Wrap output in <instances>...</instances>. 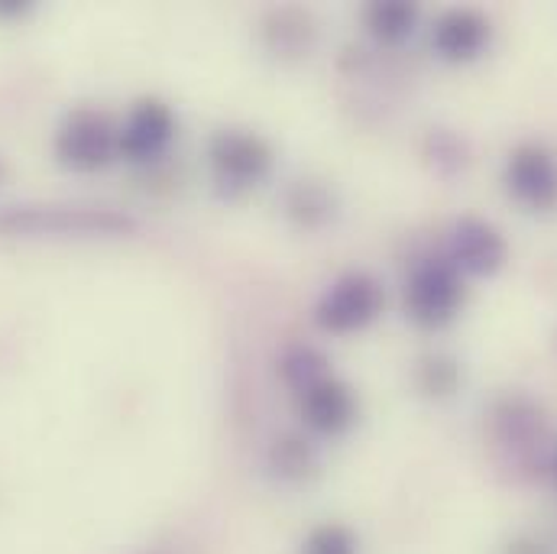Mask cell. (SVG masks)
<instances>
[{"label": "cell", "instance_id": "6da1fadb", "mask_svg": "<svg viewBox=\"0 0 557 554\" xmlns=\"http://www.w3.org/2000/svg\"><path fill=\"white\" fill-rule=\"evenodd\" d=\"M137 221L127 211L101 208V205H62V201H33L0 208V237H75V241H114L131 237Z\"/></svg>", "mask_w": 557, "mask_h": 554}, {"label": "cell", "instance_id": "7a4b0ae2", "mask_svg": "<svg viewBox=\"0 0 557 554\" xmlns=\"http://www.w3.org/2000/svg\"><path fill=\"white\" fill-rule=\"evenodd\" d=\"M386 305V292L380 279L363 270H350L337 276L314 301V324L324 334H357L370 328Z\"/></svg>", "mask_w": 557, "mask_h": 554}, {"label": "cell", "instance_id": "3957f363", "mask_svg": "<svg viewBox=\"0 0 557 554\" xmlns=\"http://www.w3.org/2000/svg\"><path fill=\"white\" fill-rule=\"evenodd\" d=\"M273 146L253 131L227 127L208 139V165L221 192L237 195L257 188L273 169Z\"/></svg>", "mask_w": 557, "mask_h": 554}, {"label": "cell", "instance_id": "277c9868", "mask_svg": "<svg viewBox=\"0 0 557 554\" xmlns=\"http://www.w3.org/2000/svg\"><path fill=\"white\" fill-rule=\"evenodd\" d=\"M52 149L65 169L98 172L121 156V139H117V127L111 124L108 114H101L95 108H78V111L65 114V121L59 124Z\"/></svg>", "mask_w": 557, "mask_h": 554}, {"label": "cell", "instance_id": "5b68a950", "mask_svg": "<svg viewBox=\"0 0 557 554\" xmlns=\"http://www.w3.org/2000/svg\"><path fill=\"white\" fill-rule=\"evenodd\" d=\"M460 308H463V276L444 257L421 260L406 282L409 321L424 331H437L450 324Z\"/></svg>", "mask_w": 557, "mask_h": 554}, {"label": "cell", "instance_id": "8992f818", "mask_svg": "<svg viewBox=\"0 0 557 554\" xmlns=\"http://www.w3.org/2000/svg\"><path fill=\"white\" fill-rule=\"evenodd\" d=\"M503 185L529 211H555L557 208V152L542 143H519L506 165Z\"/></svg>", "mask_w": 557, "mask_h": 554}, {"label": "cell", "instance_id": "52a82bcc", "mask_svg": "<svg viewBox=\"0 0 557 554\" xmlns=\"http://www.w3.org/2000/svg\"><path fill=\"white\" fill-rule=\"evenodd\" d=\"M444 260L460 273V276H496L506 260H509V244L503 231L483 218H457L447 231V254Z\"/></svg>", "mask_w": 557, "mask_h": 554}, {"label": "cell", "instance_id": "ba28073f", "mask_svg": "<svg viewBox=\"0 0 557 554\" xmlns=\"http://www.w3.org/2000/svg\"><path fill=\"white\" fill-rule=\"evenodd\" d=\"M490 39H493L490 20L470 7L444 10L431 26V49L450 65H463V62L480 59L486 52Z\"/></svg>", "mask_w": 557, "mask_h": 554}, {"label": "cell", "instance_id": "9c48e42d", "mask_svg": "<svg viewBox=\"0 0 557 554\" xmlns=\"http://www.w3.org/2000/svg\"><path fill=\"white\" fill-rule=\"evenodd\" d=\"M175 137V114L159 98H143L127 114L124 127H117L121 156L131 162H149L165 152V146Z\"/></svg>", "mask_w": 557, "mask_h": 554}, {"label": "cell", "instance_id": "30bf717a", "mask_svg": "<svg viewBox=\"0 0 557 554\" xmlns=\"http://www.w3.org/2000/svg\"><path fill=\"white\" fill-rule=\"evenodd\" d=\"M298 416L308 431L337 438L357 421V396L347 383H341L337 377H327L298 396Z\"/></svg>", "mask_w": 557, "mask_h": 554}, {"label": "cell", "instance_id": "8fae6325", "mask_svg": "<svg viewBox=\"0 0 557 554\" xmlns=\"http://www.w3.org/2000/svg\"><path fill=\"white\" fill-rule=\"evenodd\" d=\"M418 23V3L409 0H376L363 10V26L380 46H403Z\"/></svg>", "mask_w": 557, "mask_h": 554}, {"label": "cell", "instance_id": "7c38bea8", "mask_svg": "<svg viewBox=\"0 0 557 554\" xmlns=\"http://www.w3.org/2000/svg\"><path fill=\"white\" fill-rule=\"evenodd\" d=\"M267 467L282 483H305L318 473V451L301 434H282L267 454Z\"/></svg>", "mask_w": 557, "mask_h": 554}, {"label": "cell", "instance_id": "4fadbf2b", "mask_svg": "<svg viewBox=\"0 0 557 554\" xmlns=\"http://www.w3.org/2000/svg\"><path fill=\"white\" fill-rule=\"evenodd\" d=\"M278 377H282V383H285L295 396H301V393H308L311 386H318L321 380H327V377H334V373H331L327 357H324L318 347H311V344H295V347H288V350L282 354V360H278Z\"/></svg>", "mask_w": 557, "mask_h": 554}, {"label": "cell", "instance_id": "5bb4252c", "mask_svg": "<svg viewBox=\"0 0 557 554\" xmlns=\"http://www.w3.org/2000/svg\"><path fill=\"white\" fill-rule=\"evenodd\" d=\"M285 214H288L298 227L314 231V227H321V224L331 221V214H334V198H331V192H327L321 182L298 178V182L288 188V195H285Z\"/></svg>", "mask_w": 557, "mask_h": 554}, {"label": "cell", "instance_id": "9a60e30c", "mask_svg": "<svg viewBox=\"0 0 557 554\" xmlns=\"http://www.w3.org/2000/svg\"><path fill=\"white\" fill-rule=\"evenodd\" d=\"M311 20L301 10H276L267 20V39L273 46V52H301L311 46Z\"/></svg>", "mask_w": 557, "mask_h": 554}, {"label": "cell", "instance_id": "2e32d148", "mask_svg": "<svg viewBox=\"0 0 557 554\" xmlns=\"http://www.w3.org/2000/svg\"><path fill=\"white\" fill-rule=\"evenodd\" d=\"M298 554H360V539L344 522H321L305 535Z\"/></svg>", "mask_w": 557, "mask_h": 554}, {"label": "cell", "instance_id": "e0dca14e", "mask_svg": "<svg viewBox=\"0 0 557 554\" xmlns=\"http://www.w3.org/2000/svg\"><path fill=\"white\" fill-rule=\"evenodd\" d=\"M457 380H460V370L450 357H428L421 360V370H418V383L428 396H450L457 390Z\"/></svg>", "mask_w": 557, "mask_h": 554}, {"label": "cell", "instance_id": "ac0fdd59", "mask_svg": "<svg viewBox=\"0 0 557 554\" xmlns=\"http://www.w3.org/2000/svg\"><path fill=\"white\" fill-rule=\"evenodd\" d=\"M428 143L434 146V162L437 165H450V169H460L463 165V149H460V143L457 137H450V134H444V131H431V137Z\"/></svg>", "mask_w": 557, "mask_h": 554}, {"label": "cell", "instance_id": "d6986e66", "mask_svg": "<svg viewBox=\"0 0 557 554\" xmlns=\"http://www.w3.org/2000/svg\"><path fill=\"white\" fill-rule=\"evenodd\" d=\"M33 10L29 0H0V20H20Z\"/></svg>", "mask_w": 557, "mask_h": 554}, {"label": "cell", "instance_id": "ffe728a7", "mask_svg": "<svg viewBox=\"0 0 557 554\" xmlns=\"http://www.w3.org/2000/svg\"><path fill=\"white\" fill-rule=\"evenodd\" d=\"M503 554H552L542 542H532V539H519V542H512L509 549Z\"/></svg>", "mask_w": 557, "mask_h": 554}, {"label": "cell", "instance_id": "44dd1931", "mask_svg": "<svg viewBox=\"0 0 557 554\" xmlns=\"http://www.w3.org/2000/svg\"><path fill=\"white\" fill-rule=\"evenodd\" d=\"M7 178V162H3V156H0V182Z\"/></svg>", "mask_w": 557, "mask_h": 554}, {"label": "cell", "instance_id": "7402d4cb", "mask_svg": "<svg viewBox=\"0 0 557 554\" xmlns=\"http://www.w3.org/2000/svg\"><path fill=\"white\" fill-rule=\"evenodd\" d=\"M552 470H555V477H557V451H555V457H552Z\"/></svg>", "mask_w": 557, "mask_h": 554}]
</instances>
